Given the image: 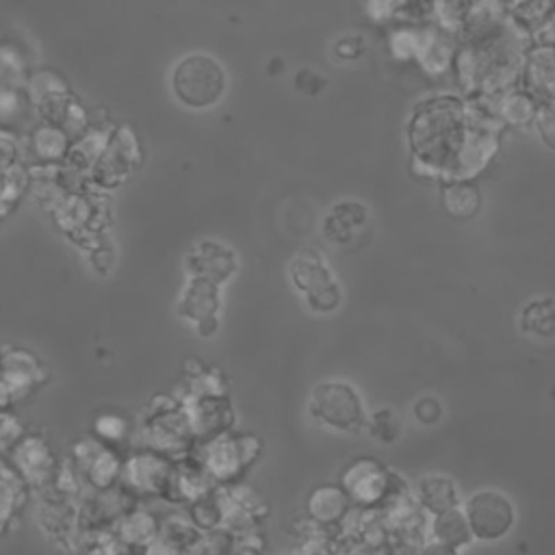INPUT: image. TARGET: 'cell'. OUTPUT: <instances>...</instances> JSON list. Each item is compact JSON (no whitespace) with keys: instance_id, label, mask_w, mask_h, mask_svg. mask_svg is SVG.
<instances>
[{"instance_id":"obj_31","label":"cell","mask_w":555,"mask_h":555,"mask_svg":"<svg viewBox=\"0 0 555 555\" xmlns=\"http://www.w3.org/2000/svg\"><path fill=\"white\" fill-rule=\"evenodd\" d=\"M414 416H416L421 423L429 425V421L434 423V421L440 416V403H438L436 399L425 397V399H421V401L414 405Z\"/></svg>"},{"instance_id":"obj_22","label":"cell","mask_w":555,"mask_h":555,"mask_svg":"<svg viewBox=\"0 0 555 555\" xmlns=\"http://www.w3.org/2000/svg\"><path fill=\"white\" fill-rule=\"evenodd\" d=\"M442 202L449 215L457 219H470L481 208V193L470 180H451L442 186Z\"/></svg>"},{"instance_id":"obj_27","label":"cell","mask_w":555,"mask_h":555,"mask_svg":"<svg viewBox=\"0 0 555 555\" xmlns=\"http://www.w3.org/2000/svg\"><path fill=\"white\" fill-rule=\"evenodd\" d=\"M91 434L98 440L115 447V444H121V442L130 440L132 425H130V418L124 412H119V410H102L93 418Z\"/></svg>"},{"instance_id":"obj_2","label":"cell","mask_w":555,"mask_h":555,"mask_svg":"<svg viewBox=\"0 0 555 555\" xmlns=\"http://www.w3.org/2000/svg\"><path fill=\"white\" fill-rule=\"evenodd\" d=\"M522 67L520 48L514 37L505 33V26L468 39L455 56L457 78L464 89L486 95L507 91Z\"/></svg>"},{"instance_id":"obj_15","label":"cell","mask_w":555,"mask_h":555,"mask_svg":"<svg viewBox=\"0 0 555 555\" xmlns=\"http://www.w3.org/2000/svg\"><path fill=\"white\" fill-rule=\"evenodd\" d=\"M0 377L22 401L48 379V366L41 358L24 347H7L0 358Z\"/></svg>"},{"instance_id":"obj_23","label":"cell","mask_w":555,"mask_h":555,"mask_svg":"<svg viewBox=\"0 0 555 555\" xmlns=\"http://www.w3.org/2000/svg\"><path fill=\"white\" fill-rule=\"evenodd\" d=\"M416 56L429 72H444L453 63V46L447 39V33H418Z\"/></svg>"},{"instance_id":"obj_33","label":"cell","mask_w":555,"mask_h":555,"mask_svg":"<svg viewBox=\"0 0 555 555\" xmlns=\"http://www.w3.org/2000/svg\"><path fill=\"white\" fill-rule=\"evenodd\" d=\"M542 46H548L555 50V17L553 22L542 30Z\"/></svg>"},{"instance_id":"obj_6","label":"cell","mask_w":555,"mask_h":555,"mask_svg":"<svg viewBox=\"0 0 555 555\" xmlns=\"http://www.w3.org/2000/svg\"><path fill=\"white\" fill-rule=\"evenodd\" d=\"M308 410L314 421L336 431H358L364 425V405L347 382H321L312 388Z\"/></svg>"},{"instance_id":"obj_37","label":"cell","mask_w":555,"mask_h":555,"mask_svg":"<svg viewBox=\"0 0 555 555\" xmlns=\"http://www.w3.org/2000/svg\"><path fill=\"white\" fill-rule=\"evenodd\" d=\"M284 555H293V553H284Z\"/></svg>"},{"instance_id":"obj_5","label":"cell","mask_w":555,"mask_h":555,"mask_svg":"<svg viewBox=\"0 0 555 555\" xmlns=\"http://www.w3.org/2000/svg\"><path fill=\"white\" fill-rule=\"evenodd\" d=\"M340 486L360 509H379L397 503L403 481L375 457H356L340 473Z\"/></svg>"},{"instance_id":"obj_9","label":"cell","mask_w":555,"mask_h":555,"mask_svg":"<svg viewBox=\"0 0 555 555\" xmlns=\"http://www.w3.org/2000/svg\"><path fill=\"white\" fill-rule=\"evenodd\" d=\"M69 457L91 490H113L121 479L124 460L111 444L98 440L93 434L74 440Z\"/></svg>"},{"instance_id":"obj_10","label":"cell","mask_w":555,"mask_h":555,"mask_svg":"<svg viewBox=\"0 0 555 555\" xmlns=\"http://www.w3.org/2000/svg\"><path fill=\"white\" fill-rule=\"evenodd\" d=\"M173 89L189 106H210L223 91V72L208 56H189L176 67Z\"/></svg>"},{"instance_id":"obj_36","label":"cell","mask_w":555,"mask_h":555,"mask_svg":"<svg viewBox=\"0 0 555 555\" xmlns=\"http://www.w3.org/2000/svg\"><path fill=\"white\" fill-rule=\"evenodd\" d=\"M551 2H553V7H555V0H551Z\"/></svg>"},{"instance_id":"obj_34","label":"cell","mask_w":555,"mask_h":555,"mask_svg":"<svg viewBox=\"0 0 555 555\" xmlns=\"http://www.w3.org/2000/svg\"><path fill=\"white\" fill-rule=\"evenodd\" d=\"M228 555H264V551L251 548V546H234L232 544V551Z\"/></svg>"},{"instance_id":"obj_24","label":"cell","mask_w":555,"mask_h":555,"mask_svg":"<svg viewBox=\"0 0 555 555\" xmlns=\"http://www.w3.org/2000/svg\"><path fill=\"white\" fill-rule=\"evenodd\" d=\"M418 501L427 512L436 516L457 505V492L449 477L434 475V477H425L418 483Z\"/></svg>"},{"instance_id":"obj_12","label":"cell","mask_w":555,"mask_h":555,"mask_svg":"<svg viewBox=\"0 0 555 555\" xmlns=\"http://www.w3.org/2000/svg\"><path fill=\"white\" fill-rule=\"evenodd\" d=\"M219 308L221 286L210 280L189 275L178 299L180 319L191 323L202 338H210L219 330Z\"/></svg>"},{"instance_id":"obj_8","label":"cell","mask_w":555,"mask_h":555,"mask_svg":"<svg viewBox=\"0 0 555 555\" xmlns=\"http://www.w3.org/2000/svg\"><path fill=\"white\" fill-rule=\"evenodd\" d=\"M288 278L295 291L314 312H332L340 304V288L334 282L325 260L314 249H301L288 267Z\"/></svg>"},{"instance_id":"obj_7","label":"cell","mask_w":555,"mask_h":555,"mask_svg":"<svg viewBox=\"0 0 555 555\" xmlns=\"http://www.w3.org/2000/svg\"><path fill=\"white\" fill-rule=\"evenodd\" d=\"M176 460L160 451L139 447L126 460L121 468V488L132 496H163L171 499V483Z\"/></svg>"},{"instance_id":"obj_18","label":"cell","mask_w":555,"mask_h":555,"mask_svg":"<svg viewBox=\"0 0 555 555\" xmlns=\"http://www.w3.org/2000/svg\"><path fill=\"white\" fill-rule=\"evenodd\" d=\"M160 522L150 509L130 507L115 525L113 533L132 551H145L160 533Z\"/></svg>"},{"instance_id":"obj_17","label":"cell","mask_w":555,"mask_h":555,"mask_svg":"<svg viewBox=\"0 0 555 555\" xmlns=\"http://www.w3.org/2000/svg\"><path fill=\"white\" fill-rule=\"evenodd\" d=\"M186 267H189L191 275L210 280L221 286L236 271V258H234L232 249H228L223 245L202 243L189 254Z\"/></svg>"},{"instance_id":"obj_26","label":"cell","mask_w":555,"mask_h":555,"mask_svg":"<svg viewBox=\"0 0 555 555\" xmlns=\"http://www.w3.org/2000/svg\"><path fill=\"white\" fill-rule=\"evenodd\" d=\"M553 17L555 7L551 0H518V4L512 9V20L522 33L544 30Z\"/></svg>"},{"instance_id":"obj_25","label":"cell","mask_w":555,"mask_h":555,"mask_svg":"<svg viewBox=\"0 0 555 555\" xmlns=\"http://www.w3.org/2000/svg\"><path fill=\"white\" fill-rule=\"evenodd\" d=\"M431 531H434L438 542H444V544H449L453 548L468 544L470 538H473V531H470L466 514L457 512L455 507L436 514Z\"/></svg>"},{"instance_id":"obj_32","label":"cell","mask_w":555,"mask_h":555,"mask_svg":"<svg viewBox=\"0 0 555 555\" xmlns=\"http://www.w3.org/2000/svg\"><path fill=\"white\" fill-rule=\"evenodd\" d=\"M421 555H457V548H453V546H449V544L436 540V542L425 544L423 551H421Z\"/></svg>"},{"instance_id":"obj_30","label":"cell","mask_w":555,"mask_h":555,"mask_svg":"<svg viewBox=\"0 0 555 555\" xmlns=\"http://www.w3.org/2000/svg\"><path fill=\"white\" fill-rule=\"evenodd\" d=\"M26 431H28L26 425L11 410L0 408V453L2 455H7Z\"/></svg>"},{"instance_id":"obj_21","label":"cell","mask_w":555,"mask_h":555,"mask_svg":"<svg viewBox=\"0 0 555 555\" xmlns=\"http://www.w3.org/2000/svg\"><path fill=\"white\" fill-rule=\"evenodd\" d=\"M527 82L535 95L538 91L542 98H555V50L548 46H542L540 50H533L525 63Z\"/></svg>"},{"instance_id":"obj_14","label":"cell","mask_w":555,"mask_h":555,"mask_svg":"<svg viewBox=\"0 0 555 555\" xmlns=\"http://www.w3.org/2000/svg\"><path fill=\"white\" fill-rule=\"evenodd\" d=\"M466 518L470 531L479 540H499L503 538L514 522V507L496 490H481L466 501Z\"/></svg>"},{"instance_id":"obj_11","label":"cell","mask_w":555,"mask_h":555,"mask_svg":"<svg viewBox=\"0 0 555 555\" xmlns=\"http://www.w3.org/2000/svg\"><path fill=\"white\" fill-rule=\"evenodd\" d=\"M7 460L33 490H43L52 486L54 473L61 462L56 460L48 438L39 431H26L7 453Z\"/></svg>"},{"instance_id":"obj_28","label":"cell","mask_w":555,"mask_h":555,"mask_svg":"<svg viewBox=\"0 0 555 555\" xmlns=\"http://www.w3.org/2000/svg\"><path fill=\"white\" fill-rule=\"evenodd\" d=\"M134 551L126 546L113 531L93 535L87 544L80 546L78 555H132Z\"/></svg>"},{"instance_id":"obj_20","label":"cell","mask_w":555,"mask_h":555,"mask_svg":"<svg viewBox=\"0 0 555 555\" xmlns=\"http://www.w3.org/2000/svg\"><path fill=\"white\" fill-rule=\"evenodd\" d=\"M538 106H540V98L531 89L509 87L507 91L501 93L499 115L505 124L525 126V124L533 121V117L538 113Z\"/></svg>"},{"instance_id":"obj_3","label":"cell","mask_w":555,"mask_h":555,"mask_svg":"<svg viewBox=\"0 0 555 555\" xmlns=\"http://www.w3.org/2000/svg\"><path fill=\"white\" fill-rule=\"evenodd\" d=\"M262 451V440L256 434L238 431L234 427L199 440L191 449L217 486L241 481L245 473L260 460Z\"/></svg>"},{"instance_id":"obj_38","label":"cell","mask_w":555,"mask_h":555,"mask_svg":"<svg viewBox=\"0 0 555 555\" xmlns=\"http://www.w3.org/2000/svg\"><path fill=\"white\" fill-rule=\"evenodd\" d=\"M0 358H2V351H0Z\"/></svg>"},{"instance_id":"obj_1","label":"cell","mask_w":555,"mask_h":555,"mask_svg":"<svg viewBox=\"0 0 555 555\" xmlns=\"http://www.w3.org/2000/svg\"><path fill=\"white\" fill-rule=\"evenodd\" d=\"M408 143L416 171L444 182L470 180L496 154L499 126L460 98L436 95L412 111Z\"/></svg>"},{"instance_id":"obj_29","label":"cell","mask_w":555,"mask_h":555,"mask_svg":"<svg viewBox=\"0 0 555 555\" xmlns=\"http://www.w3.org/2000/svg\"><path fill=\"white\" fill-rule=\"evenodd\" d=\"M533 124L542 143L555 150V98H540V106L533 117Z\"/></svg>"},{"instance_id":"obj_19","label":"cell","mask_w":555,"mask_h":555,"mask_svg":"<svg viewBox=\"0 0 555 555\" xmlns=\"http://www.w3.org/2000/svg\"><path fill=\"white\" fill-rule=\"evenodd\" d=\"M28 486L9 464L7 455L0 453V538L11 527V520L20 514L28 499Z\"/></svg>"},{"instance_id":"obj_4","label":"cell","mask_w":555,"mask_h":555,"mask_svg":"<svg viewBox=\"0 0 555 555\" xmlns=\"http://www.w3.org/2000/svg\"><path fill=\"white\" fill-rule=\"evenodd\" d=\"M141 444L154 451H160L171 457H182L195 447V434L189 423V416L173 395H154L145 408V414L139 423Z\"/></svg>"},{"instance_id":"obj_13","label":"cell","mask_w":555,"mask_h":555,"mask_svg":"<svg viewBox=\"0 0 555 555\" xmlns=\"http://www.w3.org/2000/svg\"><path fill=\"white\" fill-rule=\"evenodd\" d=\"M176 397L180 399V403L189 416V423L193 427L197 442L234 427L236 414H234L230 395L176 392Z\"/></svg>"},{"instance_id":"obj_16","label":"cell","mask_w":555,"mask_h":555,"mask_svg":"<svg viewBox=\"0 0 555 555\" xmlns=\"http://www.w3.org/2000/svg\"><path fill=\"white\" fill-rule=\"evenodd\" d=\"M351 505L340 483H321L308 492L306 516L321 529H334L347 518Z\"/></svg>"},{"instance_id":"obj_35","label":"cell","mask_w":555,"mask_h":555,"mask_svg":"<svg viewBox=\"0 0 555 555\" xmlns=\"http://www.w3.org/2000/svg\"><path fill=\"white\" fill-rule=\"evenodd\" d=\"M301 555H330L327 551H323L319 544H310Z\"/></svg>"}]
</instances>
